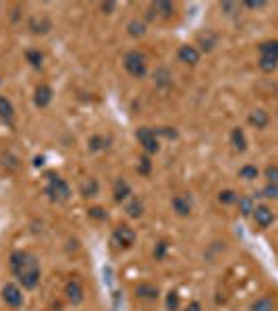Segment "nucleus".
Segmentation results:
<instances>
[{"label": "nucleus", "mask_w": 278, "mask_h": 311, "mask_svg": "<svg viewBox=\"0 0 278 311\" xmlns=\"http://www.w3.org/2000/svg\"><path fill=\"white\" fill-rule=\"evenodd\" d=\"M11 270L25 288H35L39 282V265L35 257L25 251H15L11 255Z\"/></svg>", "instance_id": "f257e3e1"}, {"label": "nucleus", "mask_w": 278, "mask_h": 311, "mask_svg": "<svg viewBox=\"0 0 278 311\" xmlns=\"http://www.w3.org/2000/svg\"><path fill=\"white\" fill-rule=\"evenodd\" d=\"M123 64H125L127 73H129L131 77H135V79H141V77H145V73H147L145 58H143V54H141V52H137V50L127 52V56H125Z\"/></svg>", "instance_id": "f03ea898"}, {"label": "nucleus", "mask_w": 278, "mask_h": 311, "mask_svg": "<svg viewBox=\"0 0 278 311\" xmlns=\"http://www.w3.org/2000/svg\"><path fill=\"white\" fill-rule=\"evenodd\" d=\"M48 187H46V193H48V197L52 199V202H67L69 199V195H71V189H69V185L60 179V176H56V174H52V172H48Z\"/></svg>", "instance_id": "7ed1b4c3"}, {"label": "nucleus", "mask_w": 278, "mask_h": 311, "mask_svg": "<svg viewBox=\"0 0 278 311\" xmlns=\"http://www.w3.org/2000/svg\"><path fill=\"white\" fill-rule=\"evenodd\" d=\"M135 137H137V141L143 145V149H145L147 153H156V151L160 149V143H158V139H156V131H152V129L139 127L137 133H135Z\"/></svg>", "instance_id": "20e7f679"}, {"label": "nucleus", "mask_w": 278, "mask_h": 311, "mask_svg": "<svg viewBox=\"0 0 278 311\" xmlns=\"http://www.w3.org/2000/svg\"><path fill=\"white\" fill-rule=\"evenodd\" d=\"M112 239H114V243H116L118 247H125V249H129V247L133 245V243H135L137 235H135V230H133L131 226H118V228L114 230Z\"/></svg>", "instance_id": "39448f33"}, {"label": "nucleus", "mask_w": 278, "mask_h": 311, "mask_svg": "<svg viewBox=\"0 0 278 311\" xmlns=\"http://www.w3.org/2000/svg\"><path fill=\"white\" fill-rule=\"evenodd\" d=\"M3 299H5V303L11 305V307H21V303H23V293H21V288H19L17 284L9 282V284H5V288H3Z\"/></svg>", "instance_id": "423d86ee"}, {"label": "nucleus", "mask_w": 278, "mask_h": 311, "mask_svg": "<svg viewBox=\"0 0 278 311\" xmlns=\"http://www.w3.org/2000/svg\"><path fill=\"white\" fill-rule=\"evenodd\" d=\"M251 216H253V222L260 228H268L272 222H274V212L268 206H255V210H253Z\"/></svg>", "instance_id": "0eeeda50"}, {"label": "nucleus", "mask_w": 278, "mask_h": 311, "mask_svg": "<svg viewBox=\"0 0 278 311\" xmlns=\"http://www.w3.org/2000/svg\"><path fill=\"white\" fill-rule=\"evenodd\" d=\"M179 60L183 64H197L200 62V50L195 46H181L179 48Z\"/></svg>", "instance_id": "6e6552de"}, {"label": "nucleus", "mask_w": 278, "mask_h": 311, "mask_svg": "<svg viewBox=\"0 0 278 311\" xmlns=\"http://www.w3.org/2000/svg\"><path fill=\"white\" fill-rule=\"evenodd\" d=\"M135 295H137V299H143V301H156L160 293H158V286L149 284V282H143V284H139L135 288Z\"/></svg>", "instance_id": "1a4fd4ad"}, {"label": "nucleus", "mask_w": 278, "mask_h": 311, "mask_svg": "<svg viewBox=\"0 0 278 311\" xmlns=\"http://www.w3.org/2000/svg\"><path fill=\"white\" fill-rule=\"evenodd\" d=\"M270 123V114L262 108H255L249 112V125H253L255 129H266Z\"/></svg>", "instance_id": "9d476101"}, {"label": "nucleus", "mask_w": 278, "mask_h": 311, "mask_svg": "<svg viewBox=\"0 0 278 311\" xmlns=\"http://www.w3.org/2000/svg\"><path fill=\"white\" fill-rule=\"evenodd\" d=\"M230 143L237 151H245L247 149V137H245V131L241 127H234L230 131Z\"/></svg>", "instance_id": "9b49d317"}, {"label": "nucleus", "mask_w": 278, "mask_h": 311, "mask_svg": "<svg viewBox=\"0 0 278 311\" xmlns=\"http://www.w3.org/2000/svg\"><path fill=\"white\" fill-rule=\"evenodd\" d=\"M65 293H67V299H69L73 305H77V303L83 301V288H81V284H79L77 280H71V282L67 284Z\"/></svg>", "instance_id": "f8f14e48"}, {"label": "nucleus", "mask_w": 278, "mask_h": 311, "mask_svg": "<svg viewBox=\"0 0 278 311\" xmlns=\"http://www.w3.org/2000/svg\"><path fill=\"white\" fill-rule=\"evenodd\" d=\"M35 106H39V108H46L50 102H52V90L48 85H39L37 90H35Z\"/></svg>", "instance_id": "ddd939ff"}, {"label": "nucleus", "mask_w": 278, "mask_h": 311, "mask_svg": "<svg viewBox=\"0 0 278 311\" xmlns=\"http://www.w3.org/2000/svg\"><path fill=\"white\" fill-rule=\"evenodd\" d=\"M173 210L179 214V216H189L191 214V199L185 197V195H177L173 199Z\"/></svg>", "instance_id": "4468645a"}, {"label": "nucleus", "mask_w": 278, "mask_h": 311, "mask_svg": "<svg viewBox=\"0 0 278 311\" xmlns=\"http://www.w3.org/2000/svg\"><path fill=\"white\" fill-rule=\"evenodd\" d=\"M276 309V301L272 297H260L251 303V311H274Z\"/></svg>", "instance_id": "2eb2a0df"}, {"label": "nucleus", "mask_w": 278, "mask_h": 311, "mask_svg": "<svg viewBox=\"0 0 278 311\" xmlns=\"http://www.w3.org/2000/svg\"><path fill=\"white\" fill-rule=\"evenodd\" d=\"M260 54L266 58H276L278 60V40H268L260 44Z\"/></svg>", "instance_id": "dca6fc26"}, {"label": "nucleus", "mask_w": 278, "mask_h": 311, "mask_svg": "<svg viewBox=\"0 0 278 311\" xmlns=\"http://www.w3.org/2000/svg\"><path fill=\"white\" fill-rule=\"evenodd\" d=\"M112 193H114V202H125V199L131 195V187H129V183H127V181L118 179L114 183V191Z\"/></svg>", "instance_id": "f3484780"}, {"label": "nucleus", "mask_w": 278, "mask_h": 311, "mask_svg": "<svg viewBox=\"0 0 278 311\" xmlns=\"http://www.w3.org/2000/svg\"><path fill=\"white\" fill-rule=\"evenodd\" d=\"M237 208H239V212H241V216H251L253 214V210H255V202H253V197L251 195H243V197H239L237 199Z\"/></svg>", "instance_id": "a211bd4d"}, {"label": "nucleus", "mask_w": 278, "mask_h": 311, "mask_svg": "<svg viewBox=\"0 0 278 311\" xmlns=\"http://www.w3.org/2000/svg\"><path fill=\"white\" fill-rule=\"evenodd\" d=\"M239 176L245 179V181H255L260 176V170H258V166H253V164H245V166L239 168Z\"/></svg>", "instance_id": "6ab92c4d"}, {"label": "nucleus", "mask_w": 278, "mask_h": 311, "mask_svg": "<svg viewBox=\"0 0 278 311\" xmlns=\"http://www.w3.org/2000/svg\"><path fill=\"white\" fill-rule=\"evenodd\" d=\"M152 11H156L162 17H170V15L175 13V7H173V3H164V0H158V3L152 5Z\"/></svg>", "instance_id": "aec40b11"}, {"label": "nucleus", "mask_w": 278, "mask_h": 311, "mask_svg": "<svg viewBox=\"0 0 278 311\" xmlns=\"http://www.w3.org/2000/svg\"><path fill=\"white\" fill-rule=\"evenodd\" d=\"M15 114V108L11 104V100L7 98H0V119H5V121H11Z\"/></svg>", "instance_id": "412c9836"}, {"label": "nucleus", "mask_w": 278, "mask_h": 311, "mask_svg": "<svg viewBox=\"0 0 278 311\" xmlns=\"http://www.w3.org/2000/svg\"><path fill=\"white\" fill-rule=\"evenodd\" d=\"M237 199H239V195L234 193L232 189H224V191H220V193H218V202H220V204H224V206L237 204Z\"/></svg>", "instance_id": "4be33fe9"}, {"label": "nucleus", "mask_w": 278, "mask_h": 311, "mask_svg": "<svg viewBox=\"0 0 278 311\" xmlns=\"http://www.w3.org/2000/svg\"><path fill=\"white\" fill-rule=\"evenodd\" d=\"M127 214H129L131 218H139L141 214H143V204L139 202V199H133V202L131 204H127Z\"/></svg>", "instance_id": "5701e85b"}, {"label": "nucleus", "mask_w": 278, "mask_h": 311, "mask_svg": "<svg viewBox=\"0 0 278 311\" xmlns=\"http://www.w3.org/2000/svg\"><path fill=\"white\" fill-rule=\"evenodd\" d=\"M260 69H262L264 73H274V71L278 69V60H276V58H266V56H262V58H260Z\"/></svg>", "instance_id": "b1692460"}, {"label": "nucleus", "mask_w": 278, "mask_h": 311, "mask_svg": "<svg viewBox=\"0 0 278 311\" xmlns=\"http://www.w3.org/2000/svg\"><path fill=\"white\" fill-rule=\"evenodd\" d=\"M81 193L85 197H94L98 193V181L96 179H88V181L83 183V187H81Z\"/></svg>", "instance_id": "393cba45"}, {"label": "nucleus", "mask_w": 278, "mask_h": 311, "mask_svg": "<svg viewBox=\"0 0 278 311\" xmlns=\"http://www.w3.org/2000/svg\"><path fill=\"white\" fill-rule=\"evenodd\" d=\"M127 27H129V33L133 35V37H141L143 33H145V25L141 23V21H131V23L129 25H127Z\"/></svg>", "instance_id": "a878e982"}, {"label": "nucleus", "mask_w": 278, "mask_h": 311, "mask_svg": "<svg viewBox=\"0 0 278 311\" xmlns=\"http://www.w3.org/2000/svg\"><path fill=\"white\" fill-rule=\"evenodd\" d=\"M264 176H266L268 185H278V166H276V164L268 166V168L264 170Z\"/></svg>", "instance_id": "bb28decb"}, {"label": "nucleus", "mask_w": 278, "mask_h": 311, "mask_svg": "<svg viewBox=\"0 0 278 311\" xmlns=\"http://www.w3.org/2000/svg\"><path fill=\"white\" fill-rule=\"evenodd\" d=\"M200 44H202V48L204 50H212L214 46H216V35L214 33H204V35H200Z\"/></svg>", "instance_id": "cd10ccee"}, {"label": "nucleus", "mask_w": 278, "mask_h": 311, "mask_svg": "<svg viewBox=\"0 0 278 311\" xmlns=\"http://www.w3.org/2000/svg\"><path fill=\"white\" fill-rule=\"evenodd\" d=\"M258 197H266V199H278V185H266Z\"/></svg>", "instance_id": "c85d7f7f"}, {"label": "nucleus", "mask_w": 278, "mask_h": 311, "mask_svg": "<svg viewBox=\"0 0 278 311\" xmlns=\"http://www.w3.org/2000/svg\"><path fill=\"white\" fill-rule=\"evenodd\" d=\"M108 139H106V137H92L90 139V149L92 151H98V149H104V147H108Z\"/></svg>", "instance_id": "c756f323"}, {"label": "nucleus", "mask_w": 278, "mask_h": 311, "mask_svg": "<svg viewBox=\"0 0 278 311\" xmlns=\"http://www.w3.org/2000/svg\"><path fill=\"white\" fill-rule=\"evenodd\" d=\"M166 307L168 311H177L179 309V293L177 291H170L168 297H166Z\"/></svg>", "instance_id": "7c9ffc66"}, {"label": "nucleus", "mask_w": 278, "mask_h": 311, "mask_svg": "<svg viewBox=\"0 0 278 311\" xmlns=\"http://www.w3.org/2000/svg\"><path fill=\"white\" fill-rule=\"evenodd\" d=\"M25 56H27V60H29L33 66H39V64H42V52H39V50H27Z\"/></svg>", "instance_id": "2f4dec72"}, {"label": "nucleus", "mask_w": 278, "mask_h": 311, "mask_svg": "<svg viewBox=\"0 0 278 311\" xmlns=\"http://www.w3.org/2000/svg\"><path fill=\"white\" fill-rule=\"evenodd\" d=\"M139 174H149V170H152V162H149L147 156H143V158L139 160V166H137Z\"/></svg>", "instance_id": "473e14b6"}, {"label": "nucleus", "mask_w": 278, "mask_h": 311, "mask_svg": "<svg viewBox=\"0 0 278 311\" xmlns=\"http://www.w3.org/2000/svg\"><path fill=\"white\" fill-rule=\"evenodd\" d=\"M166 249H168V245H166V243H158V245H156V249H154V257H156V259H164V255H166Z\"/></svg>", "instance_id": "72a5a7b5"}, {"label": "nucleus", "mask_w": 278, "mask_h": 311, "mask_svg": "<svg viewBox=\"0 0 278 311\" xmlns=\"http://www.w3.org/2000/svg\"><path fill=\"white\" fill-rule=\"evenodd\" d=\"M156 133H160V135H164V137H168V139H175V137H177V131H175V129L170 131V127H162V129H158Z\"/></svg>", "instance_id": "f704fd0d"}, {"label": "nucleus", "mask_w": 278, "mask_h": 311, "mask_svg": "<svg viewBox=\"0 0 278 311\" xmlns=\"http://www.w3.org/2000/svg\"><path fill=\"white\" fill-rule=\"evenodd\" d=\"M90 218H96V220H104L106 218V212L102 208H92L90 210Z\"/></svg>", "instance_id": "c9c22d12"}, {"label": "nucleus", "mask_w": 278, "mask_h": 311, "mask_svg": "<svg viewBox=\"0 0 278 311\" xmlns=\"http://www.w3.org/2000/svg\"><path fill=\"white\" fill-rule=\"evenodd\" d=\"M156 79H158V83L166 85V83H168V79H170V77H168V71H166V69H160V71L156 73Z\"/></svg>", "instance_id": "e433bc0d"}, {"label": "nucleus", "mask_w": 278, "mask_h": 311, "mask_svg": "<svg viewBox=\"0 0 278 311\" xmlns=\"http://www.w3.org/2000/svg\"><path fill=\"white\" fill-rule=\"evenodd\" d=\"M185 311H202V305H200L197 301H193V303H189V305H187Z\"/></svg>", "instance_id": "4c0bfd02"}, {"label": "nucleus", "mask_w": 278, "mask_h": 311, "mask_svg": "<svg viewBox=\"0 0 278 311\" xmlns=\"http://www.w3.org/2000/svg\"><path fill=\"white\" fill-rule=\"evenodd\" d=\"M245 7L247 9H262V7H266V3H245Z\"/></svg>", "instance_id": "58836bf2"}, {"label": "nucleus", "mask_w": 278, "mask_h": 311, "mask_svg": "<svg viewBox=\"0 0 278 311\" xmlns=\"http://www.w3.org/2000/svg\"><path fill=\"white\" fill-rule=\"evenodd\" d=\"M112 9H114V3H104V5H102V11H104V13H110Z\"/></svg>", "instance_id": "ea45409f"}]
</instances>
